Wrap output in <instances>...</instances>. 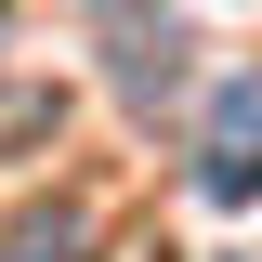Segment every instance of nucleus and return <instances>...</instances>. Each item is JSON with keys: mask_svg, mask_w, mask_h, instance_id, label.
Returning <instances> with one entry per match:
<instances>
[{"mask_svg": "<svg viewBox=\"0 0 262 262\" xmlns=\"http://www.w3.org/2000/svg\"><path fill=\"white\" fill-rule=\"evenodd\" d=\"M13 262H92V210H27L13 223Z\"/></svg>", "mask_w": 262, "mask_h": 262, "instance_id": "nucleus-3", "label": "nucleus"}, {"mask_svg": "<svg viewBox=\"0 0 262 262\" xmlns=\"http://www.w3.org/2000/svg\"><path fill=\"white\" fill-rule=\"evenodd\" d=\"M196 184L223 196V210H249V196H262V79H236V92L210 105V144H196Z\"/></svg>", "mask_w": 262, "mask_h": 262, "instance_id": "nucleus-1", "label": "nucleus"}, {"mask_svg": "<svg viewBox=\"0 0 262 262\" xmlns=\"http://www.w3.org/2000/svg\"><path fill=\"white\" fill-rule=\"evenodd\" d=\"M92 13H105V39H118V92H131V105H158L170 79H184V27H144L131 0H92Z\"/></svg>", "mask_w": 262, "mask_h": 262, "instance_id": "nucleus-2", "label": "nucleus"}]
</instances>
